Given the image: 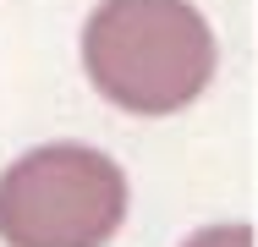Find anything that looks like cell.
Masks as SVG:
<instances>
[{"label":"cell","instance_id":"cell-1","mask_svg":"<svg viewBox=\"0 0 258 247\" xmlns=\"http://www.w3.org/2000/svg\"><path fill=\"white\" fill-rule=\"evenodd\" d=\"M220 44L192 0H99L83 28V72L126 115L187 110L214 83Z\"/></svg>","mask_w":258,"mask_h":247},{"label":"cell","instance_id":"cell-2","mask_svg":"<svg viewBox=\"0 0 258 247\" xmlns=\"http://www.w3.org/2000/svg\"><path fill=\"white\" fill-rule=\"evenodd\" d=\"M126 220L121 165L88 143L28 148L0 170L6 247H104Z\"/></svg>","mask_w":258,"mask_h":247},{"label":"cell","instance_id":"cell-3","mask_svg":"<svg viewBox=\"0 0 258 247\" xmlns=\"http://www.w3.org/2000/svg\"><path fill=\"white\" fill-rule=\"evenodd\" d=\"M181 247H253V231L247 225H209V231H192Z\"/></svg>","mask_w":258,"mask_h":247}]
</instances>
